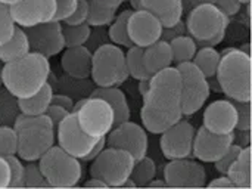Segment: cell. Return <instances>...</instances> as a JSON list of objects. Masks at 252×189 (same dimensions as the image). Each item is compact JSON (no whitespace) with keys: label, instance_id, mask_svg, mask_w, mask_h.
I'll list each match as a JSON object with an SVG mask.
<instances>
[{"label":"cell","instance_id":"e0dca14e","mask_svg":"<svg viewBox=\"0 0 252 189\" xmlns=\"http://www.w3.org/2000/svg\"><path fill=\"white\" fill-rule=\"evenodd\" d=\"M9 9L18 27L30 28L55 19L56 0H21Z\"/></svg>","mask_w":252,"mask_h":189},{"label":"cell","instance_id":"ab89813d","mask_svg":"<svg viewBox=\"0 0 252 189\" xmlns=\"http://www.w3.org/2000/svg\"><path fill=\"white\" fill-rule=\"evenodd\" d=\"M238 113V126L236 132H250L251 130V102H238L233 101Z\"/></svg>","mask_w":252,"mask_h":189},{"label":"cell","instance_id":"603a6c76","mask_svg":"<svg viewBox=\"0 0 252 189\" xmlns=\"http://www.w3.org/2000/svg\"><path fill=\"white\" fill-rule=\"evenodd\" d=\"M92 96H99L112 107L115 115V126L128 121L131 118V111L127 96L120 87H96L92 92Z\"/></svg>","mask_w":252,"mask_h":189},{"label":"cell","instance_id":"6da1fadb","mask_svg":"<svg viewBox=\"0 0 252 189\" xmlns=\"http://www.w3.org/2000/svg\"><path fill=\"white\" fill-rule=\"evenodd\" d=\"M50 77L49 58L28 52L25 56L3 64L1 68V86L15 99H22L38 92Z\"/></svg>","mask_w":252,"mask_h":189},{"label":"cell","instance_id":"7bdbcfd3","mask_svg":"<svg viewBox=\"0 0 252 189\" xmlns=\"http://www.w3.org/2000/svg\"><path fill=\"white\" fill-rule=\"evenodd\" d=\"M214 4L221 10L224 12L229 18L238 15L242 9V4L239 0H214Z\"/></svg>","mask_w":252,"mask_h":189},{"label":"cell","instance_id":"7402d4cb","mask_svg":"<svg viewBox=\"0 0 252 189\" xmlns=\"http://www.w3.org/2000/svg\"><path fill=\"white\" fill-rule=\"evenodd\" d=\"M143 62L151 74H155L161 70H165L174 64L173 50L170 41L158 40L148 47H143Z\"/></svg>","mask_w":252,"mask_h":189},{"label":"cell","instance_id":"f907efd6","mask_svg":"<svg viewBox=\"0 0 252 189\" xmlns=\"http://www.w3.org/2000/svg\"><path fill=\"white\" fill-rule=\"evenodd\" d=\"M183 3V10L185 13H188L189 10H192L193 7L199 6V4H205V3H214V0H182Z\"/></svg>","mask_w":252,"mask_h":189},{"label":"cell","instance_id":"c3c4849f","mask_svg":"<svg viewBox=\"0 0 252 189\" xmlns=\"http://www.w3.org/2000/svg\"><path fill=\"white\" fill-rule=\"evenodd\" d=\"M205 187H210V188H229V189L235 188L233 182L229 179V176H227V175H220L219 178H214V179H213L210 184H207Z\"/></svg>","mask_w":252,"mask_h":189},{"label":"cell","instance_id":"9f6ffc18","mask_svg":"<svg viewBox=\"0 0 252 189\" xmlns=\"http://www.w3.org/2000/svg\"><path fill=\"white\" fill-rule=\"evenodd\" d=\"M239 1H241L242 6H244V4H245V6H247V4H251V0H239Z\"/></svg>","mask_w":252,"mask_h":189},{"label":"cell","instance_id":"d590c367","mask_svg":"<svg viewBox=\"0 0 252 189\" xmlns=\"http://www.w3.org/2000/svg\"><path fill=\"white\" fill-rule=\"evenodd\" d=\"M117 16L115 10H108V9H100L97 6H93L90 3V12L87 18V24L90 27H108L114 18Z\"/></svg>","mask_w":252,"mask_h":189},{"label":"cell","instance_id":"7dc6e473","mask_svg":"<svg viewBox=\"0 0 252 189\" xmlns=\"http://www.w3.org/2000/svg\"><path fill=\"white\" fill-rule=\"evenodd\" d=\"M93 6H97L100 9H108V10H115L118 12V9L121 7V4L126 0H89Z\"/></svg>","mask_w":252,"mask_h":189},{"label":"cell","instance_id":"d6986e66","mask_svg":"<svg viewBox=\"0 0 252 189\" xmlns=\"http://www.w3.org/2000/svg\"><path fill=\"white\" fill-rule=\"evenodd\" d=\"M202 126L217 135L236 133L238 113L232 99H219L211 102L202 115Z\"/></svg>","mask_w":252,"mask_h":189},{"label":"cell","instance_id":"ac0fdd59","mask_svg":"<svg viewBox=\"0 0 252 189\" xmlns=\"http://www.w3.org/2000/svg\"><path fill=\"white\" fill-rule=\"evenodd\" d=\"M235 142V133L230 135H217L207 130L204 126L195 132L193 151L192 155L201 163L214 164Z\"/></svg>","mask_w":252,"mask_h":189},{"label":"cell","instance_id":"3957f363","mask_svg":"<svg viewBox=\"0 0 252 189\" xmlns=\"http://www.w3.org/2000/svg\"><path fill=\"white\" fill-rule=\"evenodd\" d=\"M13 127L18 135L16 155L22 161H38L40 157L56 144V129L46 114H18Z\"/></svg>","mask_w":252,"mask_h":189},{"label":"cell","instance_id":"484cf974","mask_svg":"<svg viewBox=\"0 0 252 189\" xmlns=\"http://www.w3.org/2000/svg\"><path fill=\"white\" fill-rule=\"evenodd\" d=\"M28 52H31V49H30V41H28L27 33L24 28L16 25L12 37L4 44L0 46V62L7 64L12 61H16V59L25 56Z\"/></svg>","mask_w":252,"mask_h":189},{"label":"cell","instance_id":"bcb514c9","mask_svg":"<svg viewBox=\"0 0 252 189\" xmlns=\"http://www.w3.org/2000/svg\"><path fill=\"white\" fill-rule=\"evenodd\" d=\"M10 184V169L6 157H0V189L9 188Z\"/></svg>","mask_w":252,"mask_h":189},{"label":"cell","instance_id":"9a60e30c","mask_svg":"<svg viewBox=\"0 0 252 189\" xmlns=\"http://www.w3.org/2000/svg\"><path fill=\"white\" fill-rule=\"evenodd\" d=\"M196 129L185 120H179L164 133H161L159 147L162 155L167 160H179V158H189L192 157L193 151V139H195Z\"/></svg>","mask_w":252,"mask_h":189},{"label":"cell","instance_id":"6f0895ef","mask_svg":"<svg viewBox=\"0 0 252 189\" xmlns=\"http://www.w3.org/2000/svg\"><path fill=\"white\" fill-rule=\"evenodd\" d=\"M1 68H3V64L0 62V87H1Z\"/></svg>","mask_w":252,"mask_h":189},{"label":"cell","instance_id":"2e32d148","mask_svg":"<svg viewBox=\"0 0 252 189\" xmlns=\"http://www.w3.org/2000/svg\"><path fill=\"white\" fill-rule=\"evenodd\" d=\"M127 30L133 46L148 47L149 44L161 40L164 27L151 12L145 9H133L128 16Z\"/></svg>","mask_w":252,"mask_h":189},{"label":"cell","instance_id":"30bf717a","mask_svg":"<svg viewBox=\"0 0 252 189\" xmlns=\"http://www.w3.org/2000/svg\"><path fill=\"white\" fill-rule=\"evenodd\" d=\"M176 67L182 76V114L189 117L202 110L208 101L211 93L210 80L192 61Z\"/></svg>","mask_w":252,"mask_h":189},{"label":"cell","instance_id":"7a4b0ae2","mask_svg":"<svg viewBox=\"0 0 252 189\" xmlns=\"http://www.w3.org/2000/svg\"><path fill=\"white\" fill-rule=\"evenodd\" d=\"M250 46L230 47L221 53L216 74L220 92L232 101L251 102V55Z\"/></svg>","mask_w":252,"mask_h":189},{"label":"cell","instance_id":"8fae6325","mask_svg":"<svg viewBox=\"0 0 252 189\" xmlns=\"http://www.w3.org/2000/svg\"><path fill=\"white\" fill-rule=\"evenodd\" d=\"M97 141L99 138H92L83 132L74 113H69L56 127V145L80 161L89 155Z\"/></svg>","mask_w":252,"mask_h":189},{"label":"cell","instance_id":"7c38bea8","mask_svg":"<svg viewBox=\"0 0 252 189\" xmlns=\"http://www.w3.org/2000/svg\"><path fill=\"white\" fill-rule=\"evenodd\" d=\"M106 145L130 152L136 161L148 155L149 138L143 126L128 120L112 127V130L106 135Z\"/></svg>","mask_w":252,"mask_h":189},{"label":"cell","instance_id":"60d3db41","mask_svg":"<svg viewBox=\"0 0 252 189\" xmlns=\"http://www.w3.org/2000/svg\"><path fill=\"white\" fill-rule=\"evenodd\" d=\"M89 12H90V1L89 0H78V4H77L75 10L72 12L71 16H68L63 21V24H69V25L86 24L87 18H89Z\"/></svg>","mask_w":252,"mask_h":189},{"label":"cell","instance_id":"cb8c5ba5","mask_svg":"<svg viewBox=\"0 0 252 189\" xmlns=\"http://www.w3.org/2000/svg\"><path fill=\"white\" fill-rule=\"evenodd\" d=\"M53 93L55 92H53L52 86L49 83H46L34 95H31L28 98L16 99L19 114H25V115H43V114H46L50 104H52Z\"/></svg>","mask_w":252,"mask_h":189},{"label":"cell","instance_id":"8992f818","mask_svg":"<svg viewBox=\"0 0 252 189\" xmlns=\"http://www.w3.org/2000/svg\"><path fill=\"white\" fill-rule=\"evenodd\" d=\"M38 166L50 188H74L83 176L80 160L56 144L40 157Z\"/></svg>","mask_w":252,"mask_h":189},{"label":"cell","instance_id":"f35d334b","mask_svg":"<svg viewBox=\"0 0 252 189\" xmlns=\"http://www.w3.org/2000/svg\"><path fill=\"white\" fill-rule=\"evenodd\" d=\"M10 169V184L9 188H24V170L25 164L18 155H10L6 157Z\"/></svg>","mask_w":252,"mask_h":189},{"label":"cell","instance_id":"5bb4252c","mask_svg":"<svg viewBox=\"0 0 252 189\" xmlns=\"http://www.w3.org/2000/svg\"><path fill=\"white\" fill-rule=\"evenodd\" d=\"M24 30L27 33L31 52H37L50 59L52 56L62 53V50L65 49L61 21L53 19Z\"/></svg>","mask_w":252,"mask_h":189},{"label":"cell","instance_id":"ffe728a7","mask_svg":"<svg viewBox=\"0 0 252 189\" xmlns=\"http://www.w3.org/2000/svg\"><path fill=\"white\" fill-rule=\"evenodd\" d=\"M93 52L87 46L65 47L61 56V67L63 73L72 78L84 80L92 74Z\"/></svg>","mask_w":252,"mask_h":189},{"label":"cell","instance_id":"f546056e","mask_svg":"<svg viewBox=\"0 0 252 189\" xmlns=\"http://www.w3.org/2000/svg\"><path fill=\"white\" fill-rule=\"evenodd\" d=\"M221 59V53L216 47H198L196 55L193 58V64L204 73V76L210 80L214 78L219 70V64Z\"/></svg>","mask_w":252,"mask_h":189},{"label":"cell","instance_id":"f5cc1de1","mask_svg":"<svg viewBox=\"0 0 252 189\" xmlns=\"http://www.w3.org/2000/svg\"><path fill=\"white\" fill-rule=\"evenodd\" d=\"M137 89H139V93H140V96L146 95V92L149 90V78L139 80V81H137Z\"/></svg>","mask_w":252,"mask_h":189},{"label":"cell","instance_id":"d6a6232c","mask_svg":"<svg viewBox=\"0 0 252 189\" xmlns=\"http://www.w3.org/2000/svg\"><path fill=\"white\" fill-rule=\"evenodd\" d=\"M62 33H63L65 47L86 46L92 33V27L87 22L80 25H69L62 22Z\"/></svg>","mask_w":252,"mask_h":189},{"label":"cell","instance_id":"816d5d0a","mask_svg":"<svg viewBox=\"0 0 252 189\" xmlns=\"http://www.w3.org/2000/svg\"><path fill=\"white\" fill-rule=\"evenodd\" d=\"M84 187H86V188H108V185H106L103 181H100V179H97V178H92V176H90L89 181H86Z\"/></svg>","mask_w":252,"mask_h":189},{"label":"cell","instance_id":"277c9868","mask_svg":"<svg viewBox=\"0 0 252 189\" xmlns=\"http://www.w3.org/2000/svg\"><path fill=\"white\" fill-rule=\"evenodd\" d=\"M142 99L143 107L155 113L182 114V76L179 68L171 65L152 74L149 90Z\"/></svg>","mask_w":252,"mask_h":189},{"label":"cell","instance_id":"d4e9b609","mask_svg":"<svg viewBox=\"0 0 252 189\" xmlns=\"http://www.w3.org/2000/svg\"><path fill=\"white\" fill-rule=\"evenodd\" d=\"M226 175L233 182L235 188L251 189V147L250 145L242 148L238 158L233 161V164L230 166Z\"/></svg>","mask_w":252,"mask_h":189},{"label":"cell","instance_id":"52a82bcc","mask_svg":"<svg viewBox=\"0 0 252 189\" xmlns=\"http://www.w3.org/2000/svg\"><path fill=\"white\" fill-rule=\"evenodd\" d=\"M97 87H120L128 80L126 52L114 43H105L93 50L92 74Z\"/></svg>","mask_w":252,"mask_h":189},{"label":"cell","instance_id":"e575fe53","mask_svg":"<svg viewBox=\"0 0 252 189\" xmlns=\"http://www.w3.org/2000/svg\"><path fill=\"white\" fill-rule=\"evenodd\" d=\"M43 187H49V185L40 170L38 163L28 161L24 170V188H43Z\"/></svg>","mask_w":252,"mask_h":189},{"label":"cell","instance_id":"1f68e13d","mask_svg":"<svg viewBox=\"0 0 252 189\" xmlns=\"http://www.w3.org/2000/svg\"><path fill=\"white\" fill-rule=\"evenodd\" d=\"M157 178V164L155 161L145 155L134 161L130 179L136 184V187H148V184Z\"/></svg>","mask_w":252,"mask_h":189},{"label":"cell","instance_id":"4dcf8cb0","mask_svg":"<svg viewBox=\"0 0 252 189\" xmlns=\"http://www.w3.org/2000/svg\"><path fill=\"white\" fill-rule=\"evenodd\" d=\"M126 64H127V71L128 76L134 80H145L151 78V73L148 71L145 62H143V47L139 46H131L126 52Z\"/></svg>","mask_w":252,"mask_h":189},{"label":"cell","instance_id":"74e56055","mask_svg":"<svg viewBox=\"0 0 252 189\" xmlns=\"http://www.w3.org/2000/svg\"><path fill=\"white\" fill-rule=\"evenodd\" d=\"M242 148H244V147H242L241 144L233 142V144L230 145V148L223 154V157L219 158V160L214 163V167H216V170L219 172V175H226V173L229 172L230 166H232L233 161L238 158V155H239V152L242 151Z\"/></svg>","mask_w":252,"mask_h":189},{"label":"cell","instance_id":"83f0119b","mask_svg":"<svg viewBox=\"0 0 252 189\" xmlns=\"http://www.w3.org/2000/svg\"><path fill=\"white\" fill-rule=\"evenodd\" d=\"M133 9H126L123 12H117V16L114 18V21L108 25V38L111 43L120 46V47H131L133 43L128 37V30H127V24H128V16L131 13Z\"/></svg>","mask_w":252,"mask_h":189},{"label":"cell","instance_id":"9c48e42d","mask_svg":"<svg viewBox=\"0 0 252 189\" xmlns=\"http://www.w3.org/2000/svg\"><path fill=\"white\" fill-rule=\"evenodd\" d=\"M83 132L92 138L106 136L115 126V115L112 107L99 96L84 98L74 105L72 111Z\"/></svg>","mask_w":252,"mask_h":189},{"label":"cell","instance_id":"681fc988","mask_svg":"<svg viewBox=\"0 0 252 189\" xmlns=\"http://www.w3.org/2000/svg\"><path fill=\"white\" fill-rule=\"evenodd\" d=\"M106 147V136H103V138H99V141L96 142V145L92 148V151L89 152V155L83 160V161H87V163H92L100 152H102V150Z\"/></svg>","mask_w":252,"mask_h":189},{"label":"cell","instance_id":"11a10c76","mask_svg":"<svg viewBox=\"0 0 252 189\" xmlns=\"http://www.w3.org/2000/svg\"><path fill=\"white\" fill-rule=\"evenodd\" d=\"M18 1H21V0H0V3L1 4H6V6H12V4L18 3Z\"/></svg>","mask_w":252,"mask_h":189},{"label":"cell","instance_id":"4fadbf2b","mask_svg":"<svg viewBox=\"0 0 252 189\" xmlns=\"http://www.w3.org/2000/svg\"><path fill=\"white\" fill-rule=\"evenodd\" d=\"M164 181L168 188H204L207 185L205 167L195 160H168L164 167Z\"/></svg>","mask_w":252,"mask_h":189},{"label":"cell","instance_id":"ba28073f","mask_svg":"<svg viewBox=\"0 0 252 189\" xmlns=\"http://www.w3.org/2000/svg\"><path fill=\"white\" fill-rule=\"evenodd\" d=\"M133 166L134 158L130 152L106 145L92 161L90 176L103 181L108 188H121L130 178Z\"/></svg>","mask_w":252,"mask_h":189},{"label":"cell","instance_id":"8d00e7d4","mask_svg":"<svg viewBox=\"0 0 252 189\" xmlns=\"http://www.w3.org/2000/svg\"><path fill=\"white\" fill-rule=\"evenodd\" d=\"M15 21L10 15V9L6 4L0 3V46L4 44L15 31Z\"/></svg>","mask_w":252,"mask_h":189},{"label":"cell","instance_id":"db71d44e","mask_svg":"<svg viewBox=\"0 0 252 189\" xmlns=\"http://www.w3.org/2000/svg\"><path fill=\"white\" fill-rule=\"evenodd\" d=\"M148 187H149V188H168V187H167V182L164 181V178H162V179H157V178L152 179V181L148 184Z\"/></svg>","mask_w":252,"mask_h":189},{"label":"cell","instance_id":"4316f807","mask_svg":"<svg viewBox=\"0 0 252 189\" xmlns=\"http://www.w3.org/2000/svg\"><path fill=\"white\" fill-rule=\"evenodd\" d=\"M140 118H142V126L148 133L152 135H161L167 129H170L173 124H176L179 120L183 118L182 114H161L155 113L146 107H142L140 111Z\"/></svg>","mask_w":252,"mask_h":189},{"label":"cell","instance_id":"b9f144b4","mask_svg":"<svg viewBox=\"0 0 252 189\" xmlns=\"http://www.w3.org/2000/svg\"><path fill=\"white\" fill-rule=\"evenodd\" d=\"M78 4V0H56V21L63 22L68 16L72 15Z\"/></svg>","mask_w":252,"mask_h":189},{"label":"cell","instance_id":"f6af8a7d","mask_svg":"<svg viewBox=\"0 0 252 189\" xmlns=\"http://www.w3.org/2000/svg\"><path fill=\"white\" fill-rule=\"evenodd\" d=\"M52 104H55V105H59V107L65 108V110H66V111H69V113H72V111H74V105H75V102L72 101V98H71V96H68V95H63V93H53Z\"/></svg>","mask_w":252,"mask_h":189},{"label":"cell","instance_id":"f1b7e54d","mask_svg":"<svg viewBox=\"0 0 252 189\" xmlns=\"http://www.w3.org/2000/svg\"><path fill=\"white\" fill-rule=\"evenodd\" d=\"M170 46L173 50V61L176 65L193 61L198 50L196 40L189 34H180L177 37H173L170 40Z\"/></svg>","mask_w":252,"mask_h":189},{"label":"cell","instance_id":"836d02e7","mask_svg":"<svg viewBox=\"0 0 252 189\" xmlns=\"http://www.w3.org/2000/svg\"><path fill=\"white\" fill-rule=\"evenodd\" d=\"M18 154V135L13 124H0V157Z\"/></svg>","mask_w":252,"mask_h":189},{"label":"cell","instance_id":"ee69618b","mask_svg":"<svg viewBox=\"0 0 252 189\" xmlns=\"http://www.w3.org/2000/svg\"><path fill=\"white\" fill-rule=\"evenodd\" d=\"M68 114H69V111H66L65 108H62V107H59V105H55V104H50V107H49V110H47V113H46V115L52 120L55 129L58 127V124H59Z\"/></svg>","mask_w":252,"mask_h":189},{"label":"cell","instance_id":"5b68a950","mask_svg":"<svg viewBox=\"0 0 252 189\" xmlns=\"http://www.w3.org/2000/svg\"><path fill=\"white\" fill-rule=\"evenodd\" d=\"M185 25L186 33L196 40L198 47H216L223 41L226 36L229 16L214 3H205L188 12Z\"/></svg>","mask_w":252,"mask_h":189},{"label":"cell","instance_id":"44dd1931","mask_svg":"<svg viewBox=\"0 0 252 189\" xmlns=\"http://www.w3.org/2000/svg\"><path fill=\"white\" fill-rule=\"evenodd\" d=\"M139 9H145L155 15L164 28L174 27L185 15L182 0H140Z\"/></svg>","mask_w":252,"mask_h":189}]
</instances>
